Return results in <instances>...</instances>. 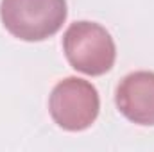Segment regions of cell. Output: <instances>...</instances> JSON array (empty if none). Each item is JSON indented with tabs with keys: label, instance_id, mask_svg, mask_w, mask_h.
Returning <instances> with one entry per match:
<instances>
[{
	"label": "cell",
	"instance_id": "cell-4",
	"mask_svg": "<svg viewBox=\"0 0 154 152\" xmlns=\"http://www.w3.org/2000/svg\"><path fill=\"white\" fill-rule=\"evenodd\" d=\"M116 108L138 125H154V72H133L116 88Z\"/></svg>",
	"mask_w": 154,
	"mask_h": 152
},
{
	"label": "cell",
	"instance_id": "cell-1",
	"mask_svg": "<svg viewBox=\"0 0 154 152\" xmlns=\"http://www.w3.org/2000/svg\"><path fill=\"white\" fill-rule=\"evenodd\" d=\"M0 18L14 38L43 41L65 23L66 0H2Z\"/></svg>",
	"mask_w": 154,
	"mask_h": 152
},
{
	"label": "cell",
	"instance_id": "cell-3",
	"mask_svg": "<svg viewBox=\"0 0 154 152\" xmlns=\"http://www.w3.org/2000/svg\"><path fill=\"white\" fill-rule=\"evenodd\" d=\"M48 109L61 129L84 131L97 120L100 100L91 82L79 77H68L52 90Z\"/></svg>",
	"mask_w": 154,
	"mask_h": 152
},
{
	"label": "cell",
	"instance_id": "cell-2",
	"mask_svg": "<svg viewBox=\"0 0 154 152\" xmlns=\"http://www.w3.org/2000/svg\"><path fill=\"white\" fill-rule=\"evenodd\" d=\"M63 48L68 63L86 75H102L109 72L116 57L111 34L93 22L72 23L63 36Z\"/></svg>",
	"mask_w": 154,
	"mask_h": 152
}]
</instances>
